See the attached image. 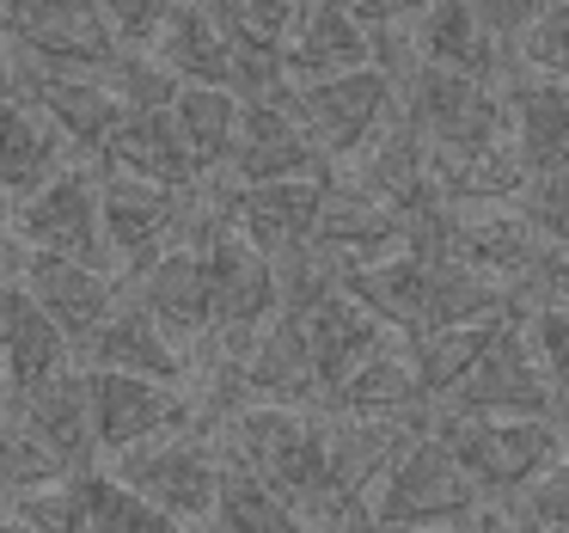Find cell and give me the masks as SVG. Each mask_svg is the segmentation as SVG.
<instances>
[{
	"instance_id": "obj_1",
	"label": "cell",
	"mask_w": 569,
	"mask_h": 533,
	"mask_svg": "<svg viewBox=\"0 0 569 533\" xmlns=\"http://www.w3.org/2000/svg\"><path fill=\"white\" fill-rule=\"evenodd\" d=\"M398 117L429 141V166L478 160L496 141L515 136L502 87L471 80V75H447V68H429V62H417L398 80Z\"/></svg>"
},
{
	"instance_id": "obj_2",
	"label": "cell",
	"mask_w": 569,
	"mask_h": 533,
	"mask_svg": "<svg viewBox=\"0 0 569 533\" xmlns=\"http://www.w3.org/2000/svg\"><path fill=\"white\" fill-rule=\"evenodd\" d=\"M368 509L380 533H435V527H471L483 509V491L441 435H417L405 454L386 466V478L368 491Z\"/></svg>"
},
{
	"instance_id": "obj_3",
	"label": "cell",
	"mask_w": 569,
	"mask_h": 533,
	"mask_svg": "<svg viewBox=\"0 0 569 533\" xmlns=\"http://www.w3.org/2000/svg\"><path fill=\"white\" fill-rule=\"evenodd\" d=\"M435 435L459 454L483 496H520L551 466H563V435L551 417H471V411L435 405Z\"/></svg>"
},
{
	"instance_id": "obj_4",
	"label": "cell",
	"mask_w": 569,
	"mask_h": 533,
	"mask_svg": "<svg viewBox=\"0 0 569 533\" xmlns=\"http://www.w3.org/2000/svg\"><path fill=\"white\" fill-rule=\"evenodd\" d=\"M221 454L202 430H172L153 442L117 454L111 478H123L129 491H141L148 503H160L166 515H178L184 527H209L214 503H221Z\"/></svg>"
},
{
	"instance_id": "obj_5",
	"label": "cell",
	"mask_w": 569,
	"mask_h": 533,
	"mask_svg": "<svg viewBox=\"0 0 569 533\" xmlns=\"http://www.w3.org/2000/svg\"><path fill=\"white\" fill-rule=\"evenodd\" d=\"M295 117L325 160L349 166L398 117V80L386 68H356V75H337V80H312V87H295Z\"/></svg>"
},
{
	"instance_id": "obj_6",
	"label": "cell",
	"mask_w": 569,
	"mask_h": 533,
	"mask_svg": "<svg viewBox=\"0 0 569 533\" xmlns=\"http://www.w3.org/2000/svg\"><path fill=\"white\" fill-rule=\"evenodd\" d=\"M0 270L31 288V300H38V307L68 332L74 356H80V344L111 319L117 295H123V276L92 270V264H74V258H56V251H38V246H26L19 234L0 239Z\"/></svg>"
},
{
	"instance_id": "obj_7",
	"label": "cell",
	"mask_w": 569,
	"mask_h": 533,
	"mask_svg": "<svg viewBox=\"0 0 569 533\" xmlns=\"http://www.w3.org/2000/svg\"><path fill=\"white\" fill-rule=\"evenodd\" d=\"M13 234L38 251H56V258H74V264H92V270H117L111 258V239H104V209H99V166H68L56 172L26 209L13 215Z\"/></svg>"
},
{
	"instance_id": "obj_8",
	"label": "cell",
	"mask_w": 569,
	"mask_h": 533,
	"mask_svg": "<svg viewBox=\"0 0 569 533\" xmlns=\"http://www.w3.org/2000/svg\"><path fill=\"white\" fill-rule=\"evenodd\" d=\"M184 203L190 190H166V185H148V178L99 166V209H104V239H111L117 270L141 276L160 251H172L178 234H184Z\"/></svg>"
},
{
	"instance_id": "obj_9",
	"label": "cell",
	"mask_w": 569,
	"mask_h": 533,
	"mask_svg": "<svg viewBox=\"0 0 569 533\" xmlns=\"http://www.w3.org/2000/svg\"><path fill=\"white\" fill-rule=\"evenodd\" d=\"M221 178H233V185H288V178H337V166L300 129L295 92H282V99H239V141Z\"/></svg>"
},
{
	"instance_id": "obj_10",
	"label": "cell",
	"mask_w": 569,
	"mask_h": 533,
	"mask_svg": "<svg viewBox=\"0 0 569 533\" xmlns=\"http://www.w3.org/2000/svg\"><path fill=\"white\" fill-rule=\"evenodd\" d=\"M13 50L31 68H56V75H111L123 62V38L111 31L99 0H38L26 26L13 31Z\"/></svg>"
},
{
	"instance_id": "obj_11",
	"label": "cell",
	"mask_w": 569,
	"mask_h": 533,
	"mask_svg": "<svg viewBox=\"0 0 569 533\" xmlns=\"http://www.w3.org/2000/svg\"><path fill=\"white\" fill-rule=\"evenodd\" d=\"M87 405H92V435L104 454H129V447L172 435L197 423L190 393L166 381H141V374H111V368H87Z\"/></svg>"
},
{
	"instance_id": "obj_12",
	"label": "cell",
	"mask_w": 569,
	"mask_h": 533,
	"mask_svg": "<svg viewBox=\"0 0 569 533\" xmlns=\"http://www.w3.org/2000/svg\"><path fill=\"white\" fill-rule=\"evenodd\" d=\"M13 99L19 105H38V111L56 124V136H62L87 166H99L104 141H111L117 124H123V105H117V92L104 87L99 75H56V68H31L19 50H13Z\"/></svg>"
},
{
	"instance_id": "obj_13",
	"label": "cell",
	"mask_w": 569,
	"mask_h": 533,
	"mask_svg": "<svg viewBox=\"0 0 569 533\" xmlns=\"http://www.w3.org/2000/svg\"><path fill=\"white\" fill-rule=\"evenodd\" d=\"M441 405L447 411H471V417H551L557 393H551V381H545L539 356H532L527 332H520V313Z\"/></svg>"
},
{
	"instance_id": "obj_14",
	"label": "cell",
	"mask_w": 569,
	"mask_h": 533,
	"mask_svg": "<svg viewBox=\"0 0 569 533\" xmlns=\"http://www.w3.org/2000/svg\"><path fill=\"white\" fill-rule=\"evenodd\" d=\"M209 258V295H214V337H251L258 325H270L282 313V276L276 258H263L246 234H214L202 246Z\"/></svg>"
},
{
	"instance_id": "obj_15",
	"label": "cell",
	"mask_w": 569,
	"mask_h": 533,
	"mask_svg": "<svg viewBox=\"0 0 569 533\" xmlns=\"http://www.w3.org/2000/svg\"><path fill=\"white\" fill-rule=\"evenodd\" d=\"M331 178H288V185H233L227 178V221L233 234H246L263 258H295L312 246L319 227V203Z\"/></svg>"
},
{
	"instance_id": "obj_16",
	"label": "cell",
	"mask_w": 569,
	"mask_h": 533,
	"mask_svg": "<svg viewBox=\"0 0 569 533\" xmlns=\"http://www.w3.org/2000/svg\"><path fill=\"white\" fill-rule=\"evenodd\" d=\"M227 362H233L246 398H263V405H312V398H325L307 332H300V319H288V313H276L270 325L239 337V344L227 349Z\"/></svg>"
},
{
	"instance_id": "obj_17",
	"label": "cell",
	"mask_w": 569,
	"mask_h": 533,
	"mask_svg": "<svg viewBox=\"0 0 569 533\" xmlns=\"http://www.w3.org/2000/svg\"><path fill=\"white\" fill-rule=\"evenodd\" d=\"M68 368H74L68 332L31 300L26 283L0 276V393H31Z\"/></svg>"
},
{
	"instance_id": "obj_18",
	"label": "cell",
	"mask_w": 569,
	"mask_h": 533,
	"mask_svg": "<svg viewBox=\"0 0 569 533\" xmlns=\"http://www.w3.org/2000/svg\"><path fill=\"white\" fill-rule=\"evenodd\" d=\"M74 362H87V368H111V374H141V381H166V386H184V349H178L172 332H166V325L136 300V288H129V295H117L111 319H104L99 332L80 344Z\"/></svg>"
},
{
	"instance_id": "obj_19",
	"label": "cell",
	"mask_w": 569,
	"mask_h": 533,
	"mask_svg": "<svg viewBox=\"0 0 569 533\" xmlns=\"http://www.w3.org/2000/svg\"><path fill=\"white\" fill-rule=\"evenodd\" d=\"M331 405L343 411V417L398 423V430H410V435H429L435 430V398H429V386H422V374H417V362H410L405 344L380 349L368 368H356L331 393Z\"/></svg>"
},
{
	"instance_id": "obj_20",
	"label": "cell",
	"mask_w": 569,
	"mask_h": 533,
	"mask_svg": "<svg viewBox=\"0 0 569 533\" xmlns=\"http://www.w3.org/2000/svg\"><path fill=\"white\" fill-rule=\"evenodd\" d=\"M136 300L172 332V344H197L214 337V295H209V258L202 246H172L148 264L141 276H129Z\"/></svg>"
},
{
	"instance_id": "obj_21",
	"label": "cell",
	"mask_w": 569,
	"mask_h": 533,
	"mask_svg": "<svg viewBox=\"0 0 569 533\" xmlns=\"http://www.w3.org/2000/svg\"><path fill=\"white\" fill-rule=\"evenodd\" d=\"M312 246L331 251L343 270L380 264V258H392V251H405V215L373 203L368 190H356L349 178H331V185H325V203H319Z\"/></svg>"
},
{
	"instance_id": "obj_22",
	"label": "cell",
	"mask_w": 569,
	"mask_h": 533,
	"mask_svg": "<svg viewBox=\"0 0 569 533\" xmlns=\"http://www.w3.org/2000/svg\"><path fill=\"white\" fill-rule=\"evenodd\" d=\"M508 99V124H515V141L527 154V185L532 178H569V87L545 75H515L502 80Z\"/></svg>"
},
{
	"instance_id": "obj_23",
	"label": "cell",
	"mask_w": 569,
	"mask_h": 533,
	"mask_svg": "<svg viewBox=\"0 0 569 533\" xmlns=\"http://www.w3.org/2000/svg\"><path fill=\"white\" fill-rule=\"evenodd\" d=\"M288 319H295V313H288ZM300 332H307V349H312V368H319V381H325V398H331L356 368H368L380 349H392V332H386L349 288L331 295V300H319L312 313H300Z\"/></svg>"
},
{
	"instance_id": "obj_24",
	"label": "cell",
	"mask_w": 569,
	"mask_h": 533,
	"mask_svg": "<svg viewBox=\"0 0 569 533\" xmlns=\"http://www.w3.org/2000/svg\"><path fill=\"white\" fill-rule=\"evenodd\" d=\"M56 172H68V141L38 105L0 99V209L19 215Z\"/></svg>"
},
{
	"instance_id": "obj_25",
	"label": "cell",
	"mask_w": 569,
	"mask_h": 533,
	"mask_svg": "<svg viewBox=\"0 0 569 533\" xmlns=\"http://www.w3.org/2000/svg\"><path fill=\"white\" fill-rule=\"evenodd\" d=\"M417 62L447 68V75L490 80V87H502V80L520 68L515 56L483 31V19H478L471 0H435L429 13L417 19Z\"/></svg>"
},
{
	"instance_id": "obj_26",
	"label": "cell",
	"mask_w": 569,
	"mask_h": 533,
	"mask_svg": "<svg viewBox=\"0 0 569 533\" xmlns=\"http://www.w3.org/2000/svg\"><path fill=\"white\" fill-rule=\"evenodd\" d=\"M282 62H288V80H295V87L356 75V68H373V31L361 26L356 13H343L337 0H312L307 13H300L295 38H288Z\"/></svg>"
},
{
	"instance_id": "obj_27",
	"label": "cell",
	"mask_w": 569,
	"mask_h": 533,
	"mask_svg": "<svg viewBox=\"0 0 569 533\" xmlns=\"http://www.w3.org/2000/svg\"><path fill=\"white\" fill-rule=\"evenodd\" d=\"M99 166L148 178V185H166V190H197L202 185V172H197V160H190L184 136H178L172 111H123L117 136L104 141V154H99Z\"/></svg>"
},
{
	"instance_id": "obj_28",
	"label": "cell",
	"mask_w": 569,
	"mask_h": 533,
	"mask_svg": "<svg viewBox=\"0 0 569 533\" xmlns=\"http://www.w3.org/2000/svg\"><path fill=\"white\" fill-rule=\"evenodd\" d=\"M343 178L356 190H368L373 203H386V209H417L422 197L435 190V172H429V141L417 136V129L405 124V117H392V124L380 129V136L368 141V148L356 154V160L343 166Z\"/></svg>"
},
{
	"instance_id": "obj_29",
	"label": "cell",
	"mask_w": 569,
	"mask_h": 533,
	"mask_svg": "<svg viewBox=\"0 0 569 533\" xmlns=\"http://www.w3.org/2000/svg\"><path fill=\"white\" fill-rule=\"evenodd\" d=\"M56 454L68 460L74 472H92V454H99V435H92V405H87V368H68L56 381L31 386V393H0Z\"/></svg>"
},
{
	"instance_id": "obj_30",
	"label": "cell",
	"mask_w": 569,
	"mask_h": 533,
	"mask_svg": "<svg viewBox=\"0 0 569 533\" xmlns=\"http://www.w3.org/2000/svg\"><path fill=\"white\" fill-rule=\"evenodd\" d=\"M153 62L178 80V87H227L233 92V43L209 19L202 0H178V13L153 38Z\"/></svg>"
},
{
	"instance_id": "obj_31",
	"label": "cell",
	"mask_w": 569,
	"mask_h": 533,
	"mask_svg": "<svg viewBox=\"0 0 569 533\" xmlns=\"http://www.w3.org/2000/svg\"><path fill=\"white\" fill-rule=\"evenodd\" d=\"M349 295L410 344V337L429 332V264L410 258V251H392L380 264H356L349 270Z\"/></svg>"
},
{
	"instance_id": "obj_32",
	"label": "cell",
	"mask_w": 569,
	"mask_h": 533,
	"mask_svg": "<svg viewBox=\"0 0 569 533\" xmlns=\"http://www.w3.org/2000/svg\"><path fill=\"white\" fill-rule=\"evenodd\" d=\"M515 325V313L508 319H471V325H435V332H422V337H410V362H417V374H422V386H429V398L441 405L447 393H453L459 381H466L471 368L483 362V349L496 344V337Z\"/></svg>"
},
{
	"instance_id": "obj_33",
	"label": "cell",
	"mask_w": 569,
	"mask_h": 533,
	"mask_svg": "<svg viewBox=\"0 0 569 533\" xmlns=\"http://www.w3.org/2000/svg\"><path fill=\"white\" fill-rule=\"evenodd\" d=\"M172 117H178V136H184L197 172L202 178H221L227 160H233V141H239V92H227V87H184L172 99Z\"/></svg>"
},
{
	"instance_id": "obj_34",
	"label": "cell",
	"mask_w": 569,
	"mask_h": 533,
	"mask_svg": "<svg viewBox=\"0 0 569 533\" xmlns=\"http://www.w3.org/2000/svg\"><path fill=\"white\" fill-rule=\"evenodd\" d=\"M209 533H307V515H300L288 496H276L263 478L227 466L221 472V503L209 515Z\"/></svg>"
},
{
	"instance_id": "obj_35",
	"label": "cell",
	"mask_w": 569,
	"mask_h": 533,
	"mask_svg": "<svg viewBox=\"0 0 569 533\" xmlns=\"http://www.w3.org/2000/svg\"><path fill=\"white\" fill-rule=\"evenodd\" d=\"M209 19L227 31L233 50H258V56H282L288 38H295L300 13L312 0H202Z\"/></svg>"
},
{
	"instance_id": "obj_36",
	"label": "cell",
	"mask_w": 569,
	"mask_h": 533,
	"mask_svg": "<svg viewBox=\"0 0 569 533\" xmlns=\"http://www.w3.org/2000/svg\"><path fill=\"white\" fill-rule=\"evenodd\" d=\"M87 533H190L178 515L129 491L111 472H87Z\"/></svg>"
},
{
	"instance_id": "obj_37",
	"label": "cell",
	"mask_w": 569,
	"mask_h": 533,
	"mask_svg": "<svg viewBox=\"0 0 569 533\" xmlns=\"http://www.w3.org/2000/svg\"><path fill=\"white\" fill-rule=\"evenodd\" d=\"M502 515L515 533H569V460L551 466L539 484H527L520 496H508Z\"/></svg>"
},
{
	"instance_id": "obj_38",
	"label": "cell",
	"mask_w": 569,
	"mask_h": 533,
	"mask_svg": "<svg viewBox=\"0 0 569 533\" xmlns=\"http://www.w3.org/2000/svg\"><path fill=\"white\" fill-rule=\"evenodd\" d=\"M13 515L31 533H87V472L50 484V491H31L13 503Z\"/></svg>"
},
{
	"instance_id": "obj_39",
	"label": "cell",
	"mask_w": 569,
	"mask_h": 533,
	"mask_svg": "<svg viewBox=\"0 0 569 533\" xmlns=\"http://www.w3.org/2000/svg\"><path fill=\"white\" fill-rule=\"evenodd\" d=\"M515 62L527 68V75H545V80H563L569 87V0H557L551 13L520 38Z\"/></svg>"
},
{
	"instance_id": "obj_40",
	"label": "cell",
	"mask_w": 569,
	"mask_h": 533,
	"mask_svg": "<svg viewBox=\"0 0 569 533\" xmlns=\"http://www.w3.org/2000/svg\"><path fill=\"white\" fill-rule=\"evenodd\" d=\"M520 332H527L551 393H569V307H527L520 313Z\"/></svg>"
},
{
	"instance_id": "obj_41",
	"label": "cell",
	"mask_w": 569,
	"mask_h": 533,
	"mask_svg": "<svg viewBox=\"0 0 569 533\" xmlns=\"http://www.w3.org/2000/svg\"><path fill=\"white\" fill-rule=\"evenodd\" d=\"M104 19H111V31L123 38V50L136 43V50H153V38L166 31V19L178 13V0H99Z\"/></svg>"
},
{
	"instance_id": "obj_42",
	"label": "cell",
	"mask_w": 569,
	"mask_h": 533,
	"mask_svg": "<svg viewBox=\"0 0 569 533\" xmlns=\"http://www.w3.org/2000/svg\"><path fill=\"white\" fill-rule=\"evenodd\" d=\"M478 7V19H483V31H490L496 43H502L508 56L520 50V38H527L532 26H539L545 13H551L557 0H471Z\"/></svg>"
},
{
	"instance_id": "obj_43",
	"label": "cell",
	"mask_w": 569,
	"mask_h": 533,
	"mask_svg": "<svg viewBox=\"0 0 569 533\" xmlns=\"http://www.w3.org/2000/svg\"><path fill=\"white\" fill-rule=\"evenodd\" d=\"M337 7L356 13L368 31H380V26H410V19H422L435 0H337Z\"/></svg>"
},
{
	"instance_id": "obj_44",
	"label": "cell",
	"mask_w": 569,
	"mask_h": 533,
	"mask_svg": "<svg viewBox=\"0 0 569 533\" xmlns=\"http://www.w3.org/2000/svg\"><path fill=\"white\" fill-rule=\"evenodd\" d=\"M31 7H38V0H0V31L13 38V31L26 26V13H31Z\"/></svg>"
},
{
	"instance_id": "obj_45",
	"label": "cell",
	"mask_w": 569,
	"mask_h": 533,
	"mask_svg": "<svg viewBox=\"0 0 569 533\" xmlns=\"http://www.w3.org/2000/svg\"><path fill=\"white\" fill-rule=\"evenodd\" d=\"M0 99H13V38L0 31Z\"/></svg>"
},
{
	"instance_id": "obj_46",
	"label": "cell",
	"mask_w": 569,
	"mask_h": 533,
	"mask_svg": "<svg viewBox=\"0 0 569 533\" xmlns=\"http://www.w3.org/2000/svg\"><path fill=\"white\" fill-rule=\"evenodd\" d=\"M0 533H31V527H26L19 515H7V521H0Z\"/></svg>"
},
{
	"instance_id": "obj_47",
	"label": "cell",
	"mask_w": 569,
	"mask_h": 533,
	"mask_svg": "<svg viewBox=\"0 0 569 533\" xmlns=\"http://www.w3.org/2000/svg\"><path fill=\"white\" fill-rule=\"evenodd\" d=\"M435 533H466V527H435Z\"/></svg>"
}]
</instances>
